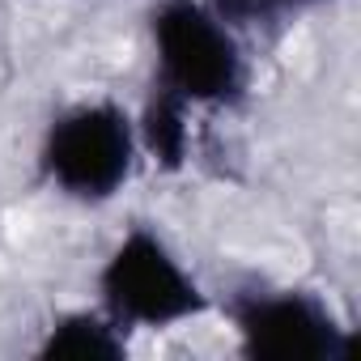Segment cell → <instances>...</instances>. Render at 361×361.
<instances>
[{"instance_id":"obj_1","label":"cell","mask_w":361,"mask_h":361,"mask_svg":"<svg viewBox=\"0 0 361 361\" xmlns=\"http://www.w3.org/2000/svg\"><path fill=\"white\" fill-rule=\"evenodd\" d=\"M157 73L174 102H234L247 85V64L221 13L200 0H166L153 13Z\"/></svg>"},{"instance_id":"obj_2","label":"cell","mask_w":361,"mask_h":361,"mask_svg":"<svg viewBox=\"0 0 361 361\" xmlns=\"http://www.w3.org/2000/svg\"><path fill=\"white\" fill-rule=\"evenodd\" d=\"M136 161L132 119L115 102H85L64 111L43 140L47 178L77 200H106L123 188Z\"/></svg>"},{"instance_id":"obj_3","label":"cell","mask_w":361,"mask_h":361,"mask_svg":"<svg viewBox=\"0 0 361 361\" xmlns=\"http://www.w3.org/2000/svg\"><path fill=\"white\" fill-rule=\"evenodd\" d=\"M98 285H102V302L119 327H128V323L132 327H170V323H183L204 310L200 285L149 230H132L115 247Z\"/></svg>"},{"instance_id":"obj_4","label":"cell","mask_w":361,"mask_h":361,"mask_svg":"<svg viewBox=\"0 0 361 361\" xmlns=\"http://www.w3.org/2000/svg\"><path fill=\"white\" fill-rule=\"evenodd\" d=\"M234 323L251 357L272 361H336L348 353V336L336 314L310 293H247L234 302Z\"/></svg>"},{"instance_id":"obj_5","label":"cell","mask_w":361,"mask_h":361,"mask_svg":"<svg viewBox=\"0 0 361 361\" xmlns=\"http://www.w3.org/2000/svg\"><path fill=\"white\" fill-rule=\"evenodd\" d=\"M123 327L115 319H98V314H68L51 327L43 357H73V361H106V357H123Z\"/></svg>"},{"instance_id":"obj_6","label":"cell","mask_w":361,"mask_h":361,"mask_svg":"<svg viewBox=\"0 0 361 361\" xmlns=\"http://www.w3.org/2000/svg\"><path fill=\"white\" fill-rule=\"evenodd\" d=\"M213 5L226 13H247V9H255V0H213Z\"/></svg>"},{"instance_id":"obj_7","label":"cell","mask_w":361,"mask_h":361,"mask_svg":"<svg viewBox=\"0 0 361 361\" xmlns=\"http://www.w3.org/2000/svg\"><path fill=\"white\" fill-rule=\"evenodd\" d=\"M255 5H285V9H302V5H314V0H255Z\"/></svg>"}]
</instances>
